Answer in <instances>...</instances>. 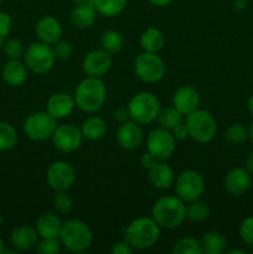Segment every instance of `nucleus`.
Segmentation results:
<instances>
[{
  "instance_id": "c03bdc74",
  "label": "nucleus",
  "mask_w": 253,
  "mask_h": 254,
  "mask_svg": "<svg viewBox=\"0 0 253 254\" xmlns=\"http://www.w3.org/2000/svg\"><path fill=\"white\" fill-rule=\"evenodd\" d=\"M156 161H158V159H156L153 154L149 153V151H145L144 154H141L140 165L143 166L144 169H146V170H149V169H150L151 166L156 163Z\"/></svg>"
},
{
  "instance_id": "3c124183",
  "label": "nucleus",
  "mask_w": 253,
  "mask_h": 254,
  "mask_svg": "<svg viewBox=\"0 0 253 254\" xmlns=\"http://www.w3.org/2000/svg\"><path fill=\"white\" fill-rule=\"evenodd\" d=\"M230 254H235V253H241V254H245L246 252L245 251H242V250H233V251H230V252H228Z\"/></svg>"
},
{
  "instance_id": "a19ab883",
  "label": "nucleus",
  "mask_w": 253,
  "mask_h": 254,
  "mask_svg": "<svg viewBox=\"0 0 253 254\" xmlns=\"http://www.w3.org/2000/svg\"><path fill=\"white\" fill-rule=\"evenodd\" d=\"M133 252H134L133 247H131L126 240L118 241V242L114 243L111 248L112 254H131Z\"/></svg>"
},
{
  "instance_id": "f257e3e1",
  "label": "nucleus",
  "mask_w": 253,
  "mask_h": 254,
  "mask_svg": "<svg viewBox=\"0 0 253 254\" xmlns=\"http://www.w3.org/2000/svg\"><path fill=\"white\" fill-rule=\"evenodd\" d=\"M160 238V226L153 217H138L124 228V240L134 251L150 250Z\"/></svg>"
},
{
  "instance_id": "ea45409f",
  "label": "nucleus",
  "mask_w": 253,
  "mask_h": 254,
  "mask_svg": "<svg viewBox=\"0 0 253 254\" xmlns=\"http://www.w3.org/2000/svg\"><path fill=\"white\" fill-rule=\"evenodd\" d=\"M12 29V20L7 12L0 11V44L9 36Z\"/></svg>"
},
{
  "instance_id": "c756f323",
  "label": "nucleus",
  "mask_w": 253,
  "mask_h": 254,
  "mask_svg": "<svg viewBox=\"0 0 253 254\" xmlns=\"http://www.w3.org/2000/svg\"><path fill=\"white\" fill-rule=\"evenodd\" d=\"M101 46L108 54H117L124 46V37L117 30H107L101 36Z\"/></svg>"
},
{
  "instance_id": "39448f33",
  "label": "nucleus",
  "mask_w": 253,
  "mask_h": 254,
  "mask_svg": "<svg viewBox=\"0 0 253 254\" xmlns=\"http://www.w3.org/2000/svg\"><path fill=\"white\" fill-rule=\"evenodd\" d=\"M126 107L131 121L136 122L140 126H146L155 122L161 109L158 97L146 91L134 94Z\"/></svg>"
},
{
  "instance_id": "6e6552de",
  "label": "nucleus",
  "mask_w": 253,
  "mask_h": 254,
  "mask_svg": "<svg viewBox=\"0 0 253 254\" xmlns=\"http://www.w3.org/2000/svg\"><path fill=\"white\" fill-rule=\"evenodd\" d=\"M22 59L27 69L35 74H45L50 72L56 61L51 45L44 44L41 41L29 45L25 50Z\"/></svg>"
},
{
  "instance_id": "bb28decb",
  "label": "nucleus",
  "mask_w": 253,
  "mask_h": 254,
  "mask_svg": "<svg viewBox=\"0 0 253 254\" xmlns=\"http://www.w3.org/2000/svg\"><path fill=\"white\" fill-rule=\"evenodd\" d=\"M139 44H140L143 51L158 54L165 44V37H164L163 32L156 27H148L140 35Z\"/></svg>"
},
{
  "instance_id": "4c0bfd02",
  "label": "nucleus",
  "mask_w": 253,
  "mask_h": 254,
  "mask_svg": "<svg viewBox=\"0 0 253 254\" xmlns=\"http://www.w3.org/2000/svg\"><path fill=\"white\" fill-rule=\"evenodd\" d=\"M52 51L57 60H67L71 57L72 52H73V46L71 42L60 39L59 41L52 45Z\"/></svg>"
},
{
  "instance_id": "473e14b6",
  "label": "nucleus",
  "mask_w": 253,
  "mask_h": 254,
  "mask_svg": "<svg viewBox=\"0 0 253 254\" xmlns=\"http://www.w3.org/2000/svg\"><path fill=\"white\" fill-rule=\"evenodd\" d=\"M171 252L174 254H201L202 250H201L200 240H196L193 237H185L181 238L173 246Z\"/></svg>"
},
{
  "instance_id": "412c9836",
  "label": "nucleus",
  "mask_w": 253,
  "mask_h": 254,
  "mask_svg": "<svg viewBox=\"0 0 253 254\" xmlns=\"http://www.w3.org/2000/svg\"><path fill=\"white\" fill-rule=\"evenodd\" d=\"M149 180L154 188L159 190H166L170 189L175 183V174L173 168L165 160H158L148 170Z\"/></svg>"
},
{
  "instance_id": "2f4dec72",
  "label": "nucleus",
  "mask_w": 253,
  "mask_h": 254,
  "mask_svg": "<svg viewBox=\"0 0 253 254\" xmlns=\"http://www.w3.org/2000/svg\"><path fill=\"white\" fill-rule=\"evenodd\" d=\"M17 143V131L12 124L0 122V151L11 150Z\"/></svg>"
},
{
  "instance_id": "72a5a7b5",
  "label": "nucleus",
  "mask_w": 253,
  "mask_h": 254,
  "mask_svg": "<svg viewBox=\"0 0 253 254\" xmlns=\"http://www.w3.org/2000/svg\"><path fill=\"white\" fill-rule=\"evenodd\" d=\"M225 139L232 145H240L248 139V128L241 123H233L226 129Z\"/></svg>"
},
{
  "instance_id": "c85d7f7f",
  "label": "nucleus",
  "mask_w": 253,
  "mask_h": 254,
  "mask_svg": "<svg viewBox=\"0 0 253 254\" xmlns=\"http://www.w3.org/2000/svg\"><path fill=\"white\" fill-rule=\"evenodd\" d=\"M158 123L159 127L168 130H173L176 126L184 122V116L175 108L174 106L166 107V108H161L158 116Z\"/></svg>"
},
{
  "instance_id": "79ce46f5",
  "label": "nucleus",
  "mask_w": 253,
  "mask_h": 254,
  "mask_svg": "<svg viewBox=\"0 0 253 254\" xmlns=\"http://www.w3.org/2000/svg\"><path fill=\"white\" fill-rule=\"evenodd\" d=\"M113 119L114 122H117V123L119 124L129 121V119H130V116H129L128 107H118V108L113 112Z\"/></svg>"
},
{
  "instance_id": "c9c22d12",
  "label": "nucleus",
  "mask_w": 253,
  "mask_h": 254,
  "mask_svg": "<svg viewBox=\"0 0 253 254\" xmlns=\"http://www.w3.org/2000/svg\"><path fill=\"white\" fill-rule=\"evenodd\" d=\"M25 45L17 39H9L2 42V52L9 60H20L24 57Z\"/></svg>"
},
{
  "instance_id": "0eeeda50",
  "label": "nucleus",
  "mask_w": 253,
  "mask_h": 254,
  "mask_svg": "<svg viewBox=\"0 0 253 254\" xmlns=\"http://www.w3.org/2000/svg\"><path fill=\"white\" fill-rule=\"evenodd\" d=\"M134 73L145 83H158L166 73L163 59L154 52L143 51L134 60Z\"/></svg>"
},
{
  "instance_id": "6e6d98bb",
  "label": "nucleus",
  "mask_w": 253,
  "mask_h": 254,
  "mask_svg": "<svg viewBox=\"0 0 253 254\" xmlns=\"http://www.w3.org/2000/svg\"><path fill=\"white\" fill-rule=\"evenodd\" d=\"M16 1H22V0H16Z\"/></svg>"
},
{
  "instance_id": "f8f14e48",
  "label": "nucleus",
  "mask_w": 253,
  "mask_h": 254,
  "mask_svg": "<svg viewBox=\"0 0 253 254\" xmlns=\"http://www.w3.org/2000/svg\"><path fill=\"white\" fill-rule=\"evenodd\" d=\"M54 146L62 153H74L82 145L83 135L81 128L71 123L57 126L51 136Z\"/></svg>"
},
{
  "instance_id": "aec40b11",
  "label": "nucleus",
  "mask_w": 253,
  "mask_h": 254,
  "mask_svg": "<svg viewBox=\"0 0 253 254\" xmlns=\"http://www.w3.org/2000/svg\"><path fill=\"white\" fill-rule=\"evenodd\" d=\"M40 237L36 228L31 226H19L10 233V243L16 251H30L36 247Z\"/></svg>"
},
{
  "instance_id": "a18cd8bd",
  "label": "nucleus",
  "mask_w": 253,
  "mask_h": 254,
  "mask_svg": "<svg viewBox=\"0 0 253 254\" xmlns=\"http://www.w3.org/2000/svg\"><path fill=\"white\" fill-rule=\"evenodd\" d=\"M245 168H246V170H247L248 173L252 175L253 174V151H251V153L247 155V158H246Z\"/></svg>"
},
{
  "instance_id": "603ef678",
  "label": "nucleus",
  "mask_w": 253,
  "mask_h": 254,
  "mask_svg": "<svg viewBox=\"0 0 253 254\" xmlns=\"http://www.w3.org/2000/svg\"><path fill=\"white\" fill-rule=\"evenodd\" d=\"M4 252V241H2V238L0 237V254Z\"/></svg>"
},
{
  "instance_id": "cd10ccee",
  "label": "nucleus",
  "mask_w": 253,
  "mask_h": 254,
  "mask_svg": "<svg viewBox=\"0 0 253 254\" xmlns=\"http://www.w3.org/2000/svg\"><path fill=\"white\" fill-rule=\"evenodd\" d=\"M97 12L102 16L114 17L126 10L128 0H91Z\"/></svg>"
},
{
  "instance_id": "e433bc0d",
  "label": "nucleus",
  "mask_w": 253,
  "mask_h": 254,
  "mask_svg": "<svg viewBox=\"0 0 253 254\" xmlns=\"http://www.w3.org/2000/svg\"><path fill=\"white\" fill-rule=\"evenodd\" d=\"M62 245L59 238H40L35 250L41 254H59Z\"/></svg>"
},
{
  "instance_id": "a211bd4d",
  "label": "nucleus",
  "mask_w": 253,
  "mask_h": 254,
  "mask_svg": "<svg viewBox=\"0 0 253 254\" xmlns=\"http://www.w3.org/2000/svg\"><path fill=\"white\" fill-rule=\"evenodd\" d=\"M62 32L63 30H62L61 24L52 15H45L40 17L35 26V34L39 41L47 45H54L55 42L59 41L62 36Z\"/></svg>"
},
{
  "instance_id": "393cba45",
  "label": "nucleus",
  "mask_w": 253,
  "mask_h": 254,
  "mask_svg": "<svg viewBox=\"0 0 253 254\" xmlns=\"http://www.w3.org/2000/svg\"><path fill=\"white\" fill-rule=\"evenodd\" d=\"M81 131L83 139L87 140H99L104 138L107 133V123L103 118L98 116L87 117L81 124Z\"/></svg>"
},
{
  "instance_id": "5701e85b",
  "label": "nucleus",
  "mask_w": 253,
  "mask_h": 254,
  "mask_svg": "<svg viewBox=\"0 0 253 254\" xmlns=\"http://www.w3.org/2000/svg\"><path fill=\"white\" fill-rule=\"evenodd\" d=\"M97 10L93 6L92 1L83 2V4H76L69 11V21L77 29H88L96 22Z\"/></svg>"
},
{
  "instance_id": "864d4df0",
  "label": "nucleus",
  "mask_w": 253,
  "mask_h": 254,
  "mask_svg": "<svg viewBox=\"0 0 253 254\" xmlns=\"http://www.w3.org/2000/svg\"><path fill=\"white\" fill-rule=\"evenodd\" d=\"M2 225H4V217H2L1 212H0V227H1Z\"/></svg>"
},
{
  "instance_id": "6ab92c4d",
  "label": "nucleus",
  "mask_w": 253,
  "mask_h": 254,
  "mask_svg": "<svg viewBox=\"0 0 253 254\" xmlns=\"http://www.w3.org/2000/svg\"><path fill=\"white\" fill-rule=\"evenodd\" d=\"M74 107H76V102H74L73 97L63 93V92H59V93L52 94L47 99L46 111L56 121H59V119H63L71 116L72 112L74 111Z\"/></svg>"
},
{
  "instance_id": "20e7f679",
  "label": "nucleus",
  "mask_w": 253,
  "mask_h": 254,
  "mask_svg": "<svg viewBox=\"0 0 253 254\" xmlns=\"http://www.w3.org/2000/svg\"><path fill=\"white\" fill-rule=\"evenodd\" d=\"M62 247L69 252L81 253L88 250L93 242L89 226L81 220H68L62 225L59 237Z\"/></svg>"
},
{
  "instance_id": "f704fd0d",
  "label": "nucleus",
  "mask_w": 253,
  "mask_h": 254,
  "mask_svg": "<svg viewBox=\"0 0 253 254\" xmlns=\"http://www.w3.org/2000/svg\"><path fill=\"white\" fill-rule=\"evenodd\" d=\"M52 207L55 212L60 215H67L73 208V201L67 191H56L54 198H52Z\"/></svg>"
},
{
  "instance_id": "5fc2aeb1",
  "label": "nucleus",
  "mask_w": 253,
  "mask_h": 254,
  "mask_svg": "<svg viewBox=\"0 0 253 254\" xmlns=\"http://www.w3.org/2000/svg\"><path fill=\"white\" fill-rule=\"evenodd\" d=\"M4 2V0H0V6H1V4Z\"/></svg>"
},
{
  "instance_id": "49530a36",
  "label": "nucleus",
  "mask_w": 253,
  "mask_h": 254,
  "mask_svg": "<svg viewBox=\"0 0 253 254\" xmlns=\"http://www.w3.org/2000/svg\"><path fill=\"white\" fill-rule=\"evenodd\" d=\"M151 5H155V6L159 7H164V6H168L169 4L174 1V0H148Z\"/></svg>"
},
{
  "instance_id": "7c9ffc66",
  "label": "nucleus",
  "mask_w": 253,
  "mask_h": 254,
  "mask_svg": "<svg viewBox=\"0 0 253 254\" xmlns=\"http://www.w3.org/2000/svg\"><path fill=\"white\" fill-rule=\"evenodd\" d=\"M211 215V208L205 201L198 200L189 202L186 206V218H189L192 222H203L207 220Z\"/></svg>"
},
{
  "instance_id": "58836bf2",
  "label": "nucleus",
  "mask_w": 253,
  "mask_h": 254,
  "mask_svg": "<svg viewBox=\"0 0 253 254\" xmlns=\"http://www.w3.org/2000/svg\"><path fill=\"white\" fill-rule=\"evenodd\" d=\"M240 236L246 245L253 248V216L242 221L240 226Z\"/></svg>"
},
{
  "instance_id": "a878e982",
  "label": "nucleus",
  "mask_w": 253,
  "mask_h": 254,
  "mask_svg": "<svg viewBox=\"0 0 253 254\" xmlns=\"http://www.w3.org/2000/svg\"><path fill=\"white\" fill-rule=\"evenodd\" d=\"M201 250L206 254H222L227 248V240L218 231H210L200 240Z\"/></svg>"
},
{
  "instance_id": "09e8293b",
  "label": "nucleus",
  "mask_w": 253,
  "mask_h": 254,
  "mask_svg": "<svg viewBox=\"0 0 253 254\" xmlns=\"http://www.w3.org/2000/svg\"><path fill=\"white\" fill-rule=\"evenodd\" d=\"M248 139H251V141L253 143V123L251 124V127L248 128Z\"/></svg>"
},
{
  "instance_id": "f3484780",
  "label": "nucleus",
  "mask_w": 253,
  "mask_h": 254,
  "mask_svg": "<svg viewBox=\"0 0 253 254\" xmlns=\"http://www.w3.org/2000/svg\"><path fill=\"white\" fill-rule=\"evenodd\" d=\"M173 106L184 117L189 116L200 107V94L192 86L179 87L173 94Z\"/></svg>"
},
{
  "instance_id": "8fccbe9b",
  "label": "nucleus",
  "mask_w": 253,
  "mask_h": 254,
  "mask_svg": "<svg viewBox=\"0 0 253 254\" xmlns=\"http://www.w3.org/2000/svg\"><path fill=\"white\" fill-rule=\"evenodd\" d=\"M71 1L76 5V4H83V2H88V1H91V0H71Z\"/></svg>"
},
{
  "instance_id": "9d476101",
  "label": "nucleus",
  "mask_w": 253,
  "mask_h": 254,
  "mask_svg": "<svg viewBox=\"0 0 253 254\" xmlns=\"http://www.w3.org/2000/svg\"><path fill=\"white\" fill-rule=\"evenodd\" d=\"M175 193L185 203L198 200L205 192V180L195 170H185L175 179Z\"/></svg>"
},
{
  "instance_id": "37998d69",
  "label": "nucleus",
  "mask_w": 253,
  "mask_h": 254,
  "mask_svg": "<svg viewBox=\"0 0 253 254\" xmlns=\"http://www.w3.org/2000/svg\"><path fill=\"white\" fill-rule=\"evenodd\" d=\"M171 133H173L174 138H175L176 140H185V139L189 138V130L185 122H183V123H180L179 126H176L175 128L171 130Z\"/></svg>"
},
{
  "instance_id": "4468645a",
  "label": "nucleus",
  "mask_w": 253,
  "mask_h": 254,
  "mask_svg": "<svg viewBox=\"0 0 253 254\" xmlns=\"http://www.w3.org/2000/svg\"><path fill=\"white\" fill-rule=\"evenodd\" d=\"M113 66V60L111 54L104 51L103 49L92 50L82 61V68L83 72L89 77H99L102 78L111 71Z\"/></svg>"
},
{
  "instance_id": "b1692460",
  "label": "nucleus",
  "mask_w": 253,
  "mask_h": 254,
  "mask_svg": "<svg viewBox=\"0 0 253 254\" xmlns=\"http://www.w3.org/2000/svg\"><path fill=\"white\" fill-rule=\"evenodd\" d=\"M62 225L63 222L56 212H46L37 218L35 228L40 238H59Z\"/></svg>"
},
{
  "instance_id": "423d86ee",
  "label": "nucleus",
  "mask_w": 253,
  "mask_h": 254,
  "mask_svg": "<svg viewBox=\"0 0 253 254\" xmlns=\"http://www.w3.org/2000/svg\"><path fill=\"white\" fill-rule=\"evenodd\" d=\"M189 130V138L200 144L210 143L217 134L218 124L215 117L205 109H196L186 116L185 121Z\"/></svg>"
},
{
  "instance_id": "1a4fd4ad",
  "label": "nucleus",
  "mask_w": 253,
  "mask_h": 254,
  "mask_svg": "<svg viewBox=\"0 0 253 254\" xmlns=\"http://www.w3.org/2000/svg\"><path fill=\"white\" fill-rule=\"evenodd\" d=\"M57 127V121L46 112H35L27 116L24 122V133L30 140L45 141L51 139L55 129Z\"/></svg>"
},
{
  "instance_id": "ddd939ff",
  "label": "nucleus",
  "mask_w": 253,
  "mask_h": 254,
  "mask_svg": "<svg viewBox=\"0 0 253 254\" xmlns=\"http://www.w3.org/2000/svg\"><path fill=\"white\" fill-rule=\"evenodd\" d=\"M46 181L55 191H67L76 181L73 166L67 161H55L47 168Z\"/></svg>"
},
{
  "instance_id": "7ed1b4c3",
  "label": "nucleus",
  "mask_w": 253,
  "mask_h": 254,
  "mask_svg": "<svg viewBox=\"0 0 253 254\" xmlns=\"http://www.w3.org/2000/svg\"><path fill=\"white\" fill-rule=\"evenodd\" d=\"M151 217L160 228L174 230L186 220V205L178 196H164L154 203Z\"/></svg>"
},
{
  "instance_id": "de8ad7c7",
  "label": "nucleus",
  "mask_w": 253,
  "mask_h": 254,
  "mask_svg": "<svg viewBox=\"0 0 253 254\" xmlns=\"http://www.w3.org/2000/svg\"><path fill=\"white\" fill-rule=\"evenodd\" d=\"M247 108H248V112H250L251 116L253 117V94L252 96L248 98V102H247Z\"/></svg>"
},
{
  "instance_id": "4be33fe9",
  "label": "nucleus",
  "mask_w": 253,
  "mask_h": 254,
  "mask_svg": "<svg viewBox=\"0 0 253 254\" xmlns=\"http://www.w3.org/2000/svg\"><path fill=\"white\" fill-rule=\"evenodd\" d=\"M27 76H29V69H27L25 62L20 61V60H9L2 66V81L12 88L22 86L26 82Z\"/></svg>"
},
{
  "instance_id": "dca6fc26",
  "label": "nucleus",
  "mask_w": 253,
  "mask_h": 254,
  "mask_svg": "<svg viewBox=\"0 0 253 254\" xmlns=\"http://www.w3.org/2000/svg\"><path fill=\"white\" fill-rule=\"evenodd\" d=\"M223 185L230 195L240 197L250 190L252 185V178L246 168H233L226 174Z\"/></svg>"
},
{
  "instance_id": "f03ea898",
  "label": "nucleus",
  "mask_w": 253,
  "mask_h": 254,
  "mask_svg": "<svg viewBox=\"0 0 253 254\" xmlns=\"http://www.w3.org/2000/svg\"><path fill=\"white\" fill-rule=\"evenodd\" d=\"M76 107L86 113H96L103 107L107 99L106 83L99 77H89L82 79L73 94Z\"/></svg>"
},
{
  "instance_id": "2eb2a0df",
  "label": "nucleus",
  "mask_w": 253,
  "mask_h": 254,
  "mask_svg": "<svg viewBox=\"0 0 253 254\" xmlns=\"http://www.w3.org/2000/svg\"><path fill=\"white\" fill-rule=\"evenodd\" d=\"M117 143L122 149L128 151L136 150L141 146L144 141V131L141 126L136 122L129 121L119 124L117 129Z\"/></svg>"
},
{
  "instance_id": "9b49d317",
  "label": "nucleus",
  "mask_w": 253,
  "mask_h": 254,
  "mask_svg": "<svg viewBox=\"0 0 253 254\" xmlns=\"http://www.w3.org/2000/svg\"><path fill=\"white\" fill-rule=\"evenodd\" d=\"M176 150V139L173 133L161 127L149 131L146 136V151L158 160H168Z\"/></svg>"
}]
</instances>
